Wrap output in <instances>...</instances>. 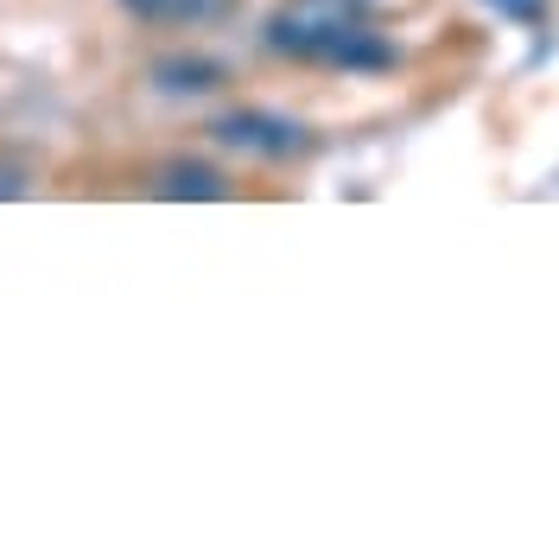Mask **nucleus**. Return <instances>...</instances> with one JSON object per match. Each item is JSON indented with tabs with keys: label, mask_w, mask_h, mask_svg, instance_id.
Segmentation results:
<instances>
[{
	"label": "nucleus",
	"mask_w": 559,
	"mask_h": 559,
	"mask_svg": "<svg viewBox=\"0 0 559 559\" xmlns=\"http://www.w3.org/2000/svg\"><path fill=\"white\" fill-rule=\"evenodd\" d=\"M261 45L286 64L344 76H388L401 64V45L376 26V0H280L261 26Z\"/></svg>",
	"instance_id": "f257e3e1"
},
{
	"label": "nucleus",
	"mask_w": 559,
	"mask_h": 559,
	"mask_svg": "<svg viewBox=\"0 0 559 559\" xmlns=\"http://www.w3.org/2000/svg\"><path fill=\"white\" fill-rule=\"evenodd\" d=\"M210 140L223 153H242V159H261V166H293L318 146V134L299 121V115H280V108H223L210 121Z\"/></svg>",
	"instance_id": "f03ea898"
},
{
	"label": "nucleus",
	"mask_w": 559,
	"mask_h": 559,
	"mask_svg": "<svg viewBox=\"0 0 559 559\" xmlns=\"http://www.w3.org/2000/svg\"><path fill=\"white\" fill-rule=\"evenodd\" d=\"M115 7L146 33H210L242 20V0H115Z\"/></svg>",
	"instance_id": "7ed1b4c3"
},
{
	"label": "nucleus",
	"mask_w": 559,
	"mask_h": 559,
	"mask_svg": "<svg viewBox=\"0 0 559 559\" xmlns=\"http://www.w3.org/2000/svg\"><path fill=\"white\" fill-rule=\"evenodd\" d=\"M146 198H166V204H223L229 198V173L210 166V159L178 153V159L146 166Z\"/></svg>",
	"instance_id": "20e7f679"
},
{
	"label": "nucleus",
	"mask_w": 559,
	"mask_h": 559,
	"mask_svg": "<svg viewBox=\"0 0 559 559\" xmlns=\"http://www.w3.org/2000/svg\"><path fill=\"white\" fill-rule=\"evenodd\" d=\"M146 76H153L159 96H216L229 83V64L223 58H204V51H173V58H153Z\"/></svg>",
	"instance_id": "39448f33"
},
{
	"label": "nucleus",
	"mask_w": 559,
	"mask_h": 559,
	"mask_svg": "<svg viewBox=\"0 0 559 559\" xmlns=\"http://www.w3.org/2000/svg\"><path fill=\"white\" fill-rule=\"evenodd\" d=\"M477 7L509 26H547V13H554V0H477Z\"/></svg>",
	"instance_id": "423d86ee"
},
{
	"label": "nucleus",
	"mask_w": 559,
	"mask_h": 559,
	"mask_svg": "<svg viewBox=\"0 0 559 559\" xmlns=\"http://www.w3.org/2000/svg\"><path fill=\"white\" fill-rule=\"evenodd\" d=\"M26 191H33V166L7 153V159H0V204H7V198H26Z\"/></svg>",
	"instance_id": "0eeeda50"
}]
</instances>
